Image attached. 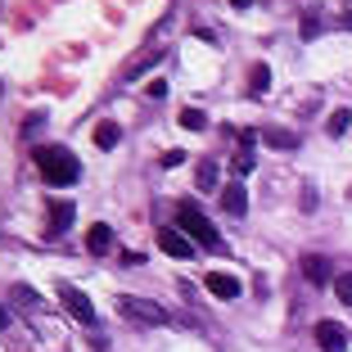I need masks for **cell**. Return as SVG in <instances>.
Listing matches in <instances>:
<instances>
[{
    "instance_id": "14",
    "label": "cell",
    "mask_w": 352,
    "mask_h": 352,
    "mask_svg": "<svg viewBox=\"0 0 352 352\" xmlns=\"http://www.w3.org/2000/svg\"><path fill=\"white\" fill-rule=\"evenodd\" d=\"M267 86H271V68H267V63H253V73H249V91H253V95H267Z\"/></svg>"
},
{
    "instance_id": "1",
    "label": "cell",
    "mask_w": 352,
    "mask_h": 352,
    "mask_svg": "<svg viewBox=\"0 0 352 352\" xmlns=\"http://www.w3.org/2000/svg\"><path fill=\"white\" fill-rule=\"evenodd\" d=\"M32 163H36V172H41L45 186H73L77 176H82V163H77L73 149L63 145H36V154H32Z\"/></svg>"
},
{
    "instance_id": "3",
    "label": "cell",
    "mask_w": 352,
    "mask_h": 352,
    "mask_svg": "<svg viewBox=\"0 0 352 352\" xmlns=\"http://www.w3.org/2000/svg\"><path fill=\"white\" fill-rule=\"evenodd\" d=\"M118 311H122L126 321H135V325H163L167 321V311L158 307V302L135 298V294H122V298H118Z\"/></svg>"
},
{
    "instance_id": "26",
    "label": "cell",
    "mask_w": 352,
    "mask_h": 352,
    "mask_svg": "<svg viewBox=\"0 0 352 352\" xmlns=\"http://www.w3.org/2000/svg\"><path fill=\"white\" fill-rule=\"evenodd\" d=\"M343 28H348V32H352V14H343Z\"/></svg>"
},
{
    "instance_id": "2",
    "label": "cell",
    "mask_w": 352,
    "mask_h": 352,
    "mask_svg": "<svg viewBox=\"0 0 352 352\" xmlns=\"http://www.w3.org/2000/svg\"><path fill=\"white\" fill-rule=\"evenodd\" d=\"M176 221H181V230H186V235H195L199 249H217V244H221L217 230H212V221L204 217V208H199L195 199H181V204H176Z\"/></svg>"
},
{
    "instance_id": "19",
    "label": "cell",
    "mask_w": 352,
    "mask_h": 352,
    "mask_svg": "<svg viewBox=\"0 0 352 352\" xmlns=\"http://www.w3.org/2000/svg\"><path fill=\"white\" fill-rule=\"evenodd\" d=\"M181 126H190V131H204V126H208L204 109H186V113H181Z\"/></svg>"
},
{
    "instance_id": "7",
    "label": "cell",
    "mask_w": 352,
    "mask_h": 352,
    "mask_svg": "<svg viewBox=\"0 0 352 352\" xmlns=\"http://www.w3.org/2000/svg\"><path fill=\"white\" fill-rule=\"evenodd\" d=\"M73 199H50V226H45V235H63V230L73 226Z\"/></svg>"
},
{
    "instance_id": "10",
    "label": "cell",
    "mask_w": 352,
    "mask_h": 352,
    "mask_svg": "<svg viewBox=\"0 0 352 352\" xmlns=\"http://www.w3.org/2000/svg\"><path fill=\"white\" fill-rule=\"evenodd\" d=\"M221 208H226L230 217H244V212H249V195H244L239 181H230V186L221 190Z\"/></svg>"
},
{
    "instance_id": "6",
    "label": "cell",
    "mask_w": 352,
    "mask_h": 352,
    "mask_svg": "<svg viewBox=\"0 0 352 352\" xmlns=\"http://www.w3.org/2000/svg\"><path fill=\"white\" fill-rule=\"evenodd\" d=\"M316 343H321V352H348V330L339 321H321L316 325Z\"/></svg>"
},
{
    "instance_id": "4",
    "label": "cell",
    "mask_w": 352,
    "mask_h": 352,
    "mask_svg": "<svg viewBox=\"0 0 352 352\" xmlns=\"http://www.w3.org/2000/svg\"><path fill=\"white\" fill-rule=\"evenodd\" d=\"M158 249L167 253V258H195V239H186V230H176V226H163L158 230Z\"/></svg>"
},
{
    "instance_id": "17",
    "label": "cell",
    "mask_w": 352,
    "mask_h": 352,
    "mask_svg": "<svg viewBox=\"0 0 352 352\" xmlns=\"http://www.w3.org/2000/svg\"><path fill=\"white\" fill-rule=\"evenodd\" d=\"M195 181H199V190H212V186H217V163H199Z\"/></svg>"
},
{
    "instance_id": "23",
    "label": "cell",
    "mask_w": 352,
    "mask_h": 352,
    "mask_svg": "<svg viewBox=\"0 0 352 352\" xmlns=\"http://www.w3.org/2000/svg\"><path fill=\"white\" fill-rule=\"evenodd\" d=\"M311 208H316V190L307 186V190H302V212H311Z\"/></svg>"
},
{
    "instance_id": "9",
    "label": "cell",
    "mask_w": 352,
    "mask_h": 352,
    "mask_svg": "<svg viewBox=\"0 0 352 352\" xmlns=\"http://www.w3.org/2000/svg\"><path fill=\"white\" fill-rule=\"evenodd\" d=\"M109 249H113V230L104 226V221H95V226L86 230V253H95V258H104Z\"/></svg>"
},
{
    "instance_id": "21",
    "label": "cell",
    "mask_w": 352,
    "mask_h": 352,
    "mask_svg": "<svg viewBox=\"0 0 352 352\" xmlns=\"http://www.w3.org/2000/svg\"><path fill=\"white\" fill-rule=\"evenodd\" d=\"M302 36H307V41H311V36H321V23L311 19V14H307V19H302Z\"/></svg>"
},
{
    "instance_id": "20",
    "label": "cell",
    "mask_w": 352,
    "mask_h": 352,
    "mask_svg": "<svg viewBox=\"0 0 352 352\" xmlns=\"http://www.w3.org/2000/svg\"><path fill=\"white\" fill-rule=\"evenodd\" d=\"M230 172H235V176H249V172H253V154H249V149L230 158Z\"/></svg>"
},
{
    "instance_id": "11",
    "label": "cell",
    "mask_w": 352,
    "mask_h": 352,
    "mask_svg": "<svg viewBox=\"0 0 352 352\" xmlns=\"http://www.w3.org/2000/svg\"><path fill=\"white\" fill-rule=\"evenodd\" d=\"M302 276H307L311 285H325V280H330V267H325V258L307 253V258H302Z\"/></svg>"
},
{
    "instance_id": "12",
    "label": "cell",
    "mask_w": 352,
    "mask_h": 352,
    "mask_svg": "<svg viewBox=\"0 0 352 352\" xmlns=\"http://www.w3.org/2000/svg\"><path fill=\"white\" fill-rule=\"evenodd\" d=\"M118 140H122V126H118V122H100V126H95V145H100V149H113Z\"/></svg>"
},
{
    "instance_id": "18",
    "label": "cell",
    "mask_w": 352,
    "mask_h": 352,
    "mask_svg": "<svg viewBox=\"0 0 352 352\" xmlns=\"http://www.w3.org/2000/svg\"><path fill=\"white\" fill-rule=\"evenodd\" d=\"M334 294H339L343 307H352V271H343V276L334 280Z\"/></svg>"
},
{
    "instance_id": "13",
    "label": "cell",
    "mask_w": 352,
    "mask_h": 352,
    "mask_svg": "<svg viewBox=\"0 0 352 352\" xmlns=\"http://www.w3.org/2000/svg\"><path fill=\"white\" fill-rule=\"evenodd\" d=\"M262 140H267L271 149H294V145H298V135H294V131H280V126H267V131H262Z\"/></svg>"
},
{
    "instance_id": "8",
    "label": "cell",
    "mask_w": 352,
    "mask_h": 352,
    "mask_svg": "<svg viewBox=\"0 0 352 352\" xmlns=\"http://www.w3.org/2000/svg\"><path fill=\"white\" fill-rule=\"evenodd\" d=\"M208 294L212 298H239V280L226 271H208Z\"/></svg>"
},
{
    "instance_id": "22",
    "label": "cell",
    "mask_w": 352,
    "mask_h": 352,
    "mask_svg": "<svg viewBox=\"0 0 352 352\" xmlns=\"http://www.w3.org/2000/svg\"><path fill=\"white\" fill-rule=\"evenodd\" d=\"M145 95H149V100H163V95H167V82H149Z\"/></svg>"
},
{
    "instance_id": "15",
    "label": "cell",
    "mask_w": 352,
    "mask_h": 352,
    "mask_svg": "<svg viewBox=\"0 0 352 352\" xmlns=\"http://www.w3.org/2000/svg\"><path fill=\"white\" fill-rule=\"evenodd\" d=\"M348 126H352V113H348V109H334V113H330V126H325V131L339 140V135H348Z\"/></svg>"
},
{
    "instance_id": "24",
    "label": "cell",
    "mask_w": 352,
    "mask_h": 352,
    "mask_svg": "<svg viewBox=\"0 0 352 352\" xmlns=\"http://www.w3.org/2000/svg\"><path fill=\"white\" fill-rule=\"evenodd\" d=\"M230 10H249V0H230Z\"/></svg>"
},
{
    "instance_id": "25",
    "label": "cell",
    "mask_w": 352,
    "mask_h": 352,
    "mask_svg": "<svg viewBox=\"0 0 352 352\" xmlns=\"http://www.w3.org/2000/svg\"><path fill=\"white\" fill-rule=\"evenodd\" d=\"M5 325H10V311H5V307H0V330H5Z\"/></svg>"
},
{
    "instance_id": "5",
    "label": "cell",
    "mask_w": 352,
    "mask_h": 352,
    "mask_svg": "<svg viewBox=\"0 0 352 352\" xmlns=\"http://www.w3.org/2000/svg\"><path fill=\"white\" fill-rule=\"evenodd\" d=\"M59 302L73 311L82 325H95V307H91V298H86L82 289H73V285H59Z\"/></svg>"
},
{
    "instance_id": "16",
    "label": "cell",
    "mask_w": 352,
    "mask_h": 352,
    "mask_svg": "<svg viewBox=\"0 0 352 352\" xmlns=\"http://www.w3.org/2000/svg\"><path fill=\"white\" fill-rule=\"evenodd\" d=\"M10 298H14V302H23L28 311H36V307H41V294H32L28 285H14V289H10Z\"/></svg>"
}]
</instances>
